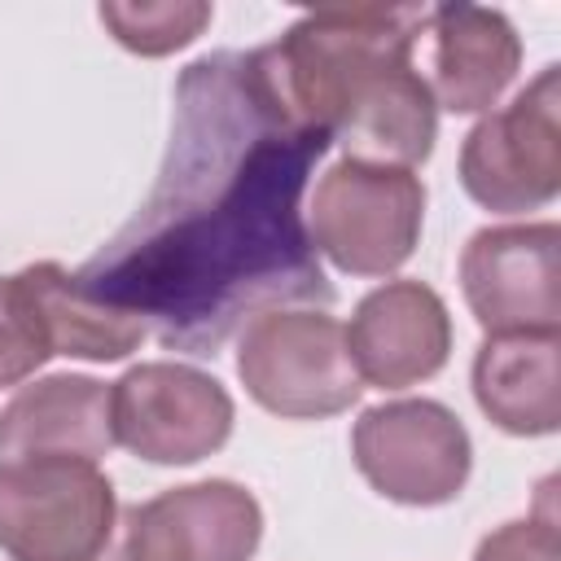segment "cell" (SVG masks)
Here are the masks:
<instances>
[{
	"mask_svg": "<svg viewBox=\"0 0 561 561\" xmlns=\"http://www.w3.org/2000/svg\"><path fill=\"white\" fill-rule=\"evenodd\" d=\"M346 351L359 381L377 390H408L430 381L451 355L447 302L425 280H386L355 302Z\"/></svg>",
	"mask_w": 561,
	"mask_h": 561,
	"instance_id": "11",
	"label": "cell"
},
{
	"mask_svg": "<svg viewBox=\"0 0 561 561\" xmlns=\"http://www.w3.org/2000/svg\"><path fill=\"white\" fill-rule=\"evenodd\" d=\"M35 320L39 333L48 342L53 355H70V359H92V364H114L123 355H131L145 342V324L110 302H101L96 294H88L79 285L75 272H66L61 263H31L22 272H13Z\"/></svg>",
	"mask_w": 561,
	"mask_h": 561,
	"instance_id": "15",
	"label": "cell"
},
{
	"mask_svg": "<svg viewBox=\"0 0 561 561\" xmlns=\"http://www.w3.org/2000/svg\"><path fill=\"white\" fill-rule=\"evenodd\" d=\"M473 561H561V535L557 517L543 508L539 517L504 522L473 548Z\"/></svg>",
	"mask_w": 561,
	"mask_h": 561,
	"instance_id": "17",
	"label": "cell"
},
{
	"mask_svg": "<svg viewBox=\"0 0 561 561\" xmlns=\"http://www.w3.org/2000/svg\"><path fill=\"white\" fill-rule=\"evenodd\" d=\"M465 193L495 210H539L561 193V70L543 66L504 110L482 114L460 145Z\"/></svg>",
	"mask_w": 561,
	"mask_h": 561,
	"instance_id": "6",
	"label": "cell"
},
{
	"mask_svg": "<svg viewBox=\"0 0 561 561\" xmlns=\"http://www.w3.org/2000/svg\"><path fill=\"white\" fill-rule=\"evenodd\" d=\"M232 394L193 364L149 359L110 386L114 443L149 465H197L232 434Z\"/></svg>",
	"mask_w": 561,
	"mask_h": 561,
	"instance_id": "8",
	"label": "cell"
},
{
	"mask_svg": "<svg viewBox=\"0 0 561 561\" xmlns=\"http://www.w3.org/2000/svg\"><path fill=\"white\" fill-rule=\"evenodd\" d=\"M114 447L110 386L79 373L39 377L0 408V460L75 456L101 460Z\"/></svg>",
	"mask_w": 561,
	"mask_h": 561,
	"instance_id": "13",
	"label": "cell"
},
{
	"mask_svg": "<svg viewBox=\"0 0 561 561\" xmlns=\"http://www.w3.org/2000/svg\"><path fill=\"white\" fill-rule=\"evenodd\" d=\"M333 140L276 92L259 48L184 66L162 171L75 272L162 346L215 355L245 316L333 302L302 193Z\"/></svg>",
	"mask_w": 561,
	"mask_h": 561,
	"instance_id": "1",
	"label": "cell"
},
{
	"mask_svg": "<svg viewBox=\"0 0 561 561\" xmlns=\"http://www.w3.org/2000/svg\"><path fill=\"white\" fill-rule=\"evenodd\" d=\"M118 535V495L96 460H0V548L9 561H96Z\"/></svg>",
	"mask_w": 561,
	"mask_h": 561,
	"instance_id": "3",
	"label": "cell"
},
{
	"mask_svg": "<svg viewBox=\"0 0 561 561\" xmlns=\"http://www.w3.org/2000/svg\"><path fill=\"white\" fill-rule=\"evenodd\" d=\"M101 26L140 57H167L202 35L210 4L202 0H162V4H101Z\"/></svg>",
	"mask_w": 561,
	"mask_h": 561,
	"instance_id": "16",
	"label": "cell"
},
{
	"mask_svg": "<svg viewBox=\"0 0 561 561\" xmlns=\"http://www.w3.org/2000/svg\"><path fill=\"white\" fill-rule=\"evenodd\" d=\"M421 39H430V96L438 110L451 114L491 110L522 70V39L500 9H430Z\"/></svg>",
	"mask_w": 561,
	"mask_h": 561,
	"instance_id": "12",
	"label": "cell"
},
{
	"mask_svg": "<svg viewBox=\"0 0 561 561\" xmlns=\"http://www.w3.org/2000/svg\"><path fill=\"white\" fill-rule=\"evenodd\" d=\"M351 456L364 482L412 508L451 504L473 469L469 430L438 399H390L355 421Z\"/></svg>",
	"mask_w": 561,
	"mask_h": 561,
	"instance_id": "7",
	"label": "cell"
},
{
	"mask_svg": "<svg viewBox=\"0 0 561 561\" xmlns=\"http://www.w3.org/2000/svg\"><path fill=\"white\" fill-rule=\"evenodd\" d=\"M557 250V224H495L469 237L460 254V289L486 337L561 329Z\"/></svg>",
	"mask_w": 561,
	"mask_h": 561,
	"instance_id": "9",
	"label": "cell"
},
{
	"mask_svg": "<svg viewBox=\"0 0 561 561\" xmlns=\"http://www.w3.org/2000/svg\"><path fill=\"white\" fill-rule=\"evenodd\" d=\"M425 4H329L302 13L259 57L280 101L329 140L342 118L390 75L416 66Z\"/></svg>",
	"mask_w": 561,
	"mask_h": 561,
	"instance_id": "2",
	"label": "cell"
},
{
	"mask_svg": "<svg viewBox=\"0 0 561 561\" xmlns=\"http://www.w3.org/2000/svg\"><path fill=\"white\" fill-rule=\"evenodd\" d=\"M237 377L259 408L285 421L346 412L364 381L346 351V329L324 307H276L245 324Z\"/></svg>",
	"mask_w": 561,
	"mask_h": 561,
	"instance_id": "4",
	"label": "cell"
},
{
	"mask_svg": "<svg viewBox=\"0 0 561 561\" xmlns=\"http://www.w3.org/2000/svg\"><path fill=\"white\" fill-rule=\"evenodd\" d=\"M425 219V184L403 167H373L342 158L333 162L307 206V232L316 254L351 276L399 272Z\"/></svg>",
	"mask_w": 561,
	"mask_h": 561,
	"instance_id": "5",
	"label": "cell"
},
{
	"mask_svg": "<svg viewBox=\"0 0 561 561\" xmlns=\"http://www.w3.org/2000/svg\"><path fill=\"white\" fill-rule=\"evenodd\" d=\"M118 539L127 561H250L263 508L241 482L206 478L123 508Z\"/></svg>",
	"mask_w": 561,
	"mask_h": 561,
	"instance_id": "10",
	"label": "cell"
},
{
	"mask_svg": "<svg viewBox=\"0 0 561 561\" xmlns=\"http://www.w3.org/2000/svg\"><path fill=\"white\" fill-rule=\"evenodd\" d=\"M96 561H127V552H123V539L114 535V543H110V548H105V552H101Z\"/></svg>",
	"mask_w": 561,
	"mask_h": 561,
	"instance_id": "18",
	"label": "cell"
},
{
	"mask_svg": "<svg viewBox=\"0 0 561 561\" xmlns=\"http://www.w3.org/2000/svg\"><path fill=\"white\" fill-rule=\"evenodd\" d=\"M473 399L491 425L517 438L561 430V337L495 333L473 355Z\"/></svg>",
	"mask_w": 561,
	"mask_h": 561,
	"instance_id": "14",
	"label": "cell"
}]
</instances>
